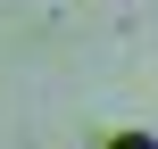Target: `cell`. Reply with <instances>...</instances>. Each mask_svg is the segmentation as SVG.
Segmentation results:
<instances>
[{"label":"cell","instance_id":"obj_1","mask_svg":"<svg viewBox=\"0 0 158 149\" xmlns=\"http://www.w3.org/2000/svg\"><path fill=\"white\" fill-rule=\"evenodd\" d=\"M108 149H158V141H150V133H117Z\"/></svg>","mask_w":158,"mask_h":149}]
</instances>
